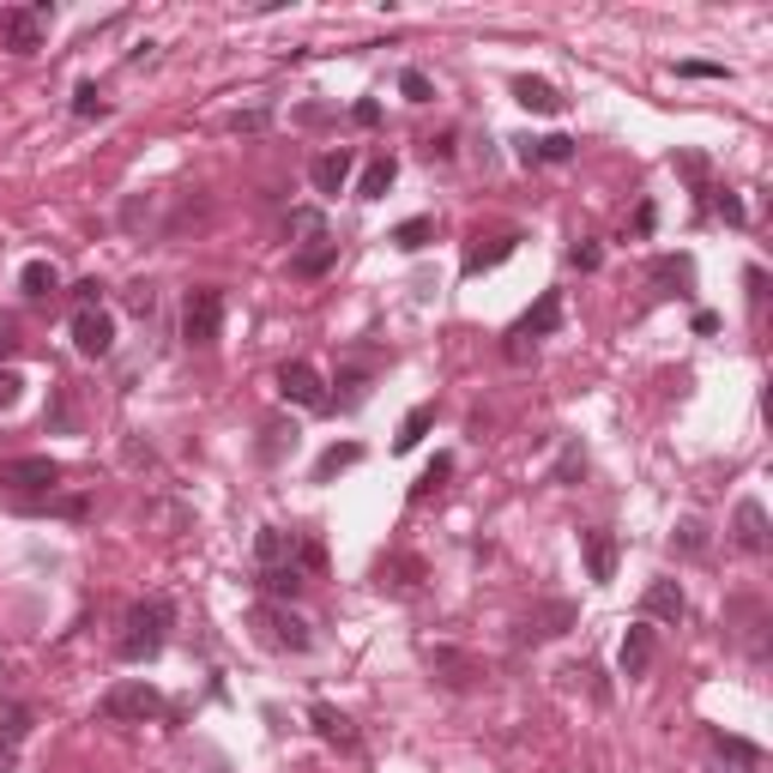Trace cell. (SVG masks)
<instances>
[{"label":"cell","instance_id":"ac0fdd59","mask_svg":"<svg viewBox=\"0 0 773 773\" xmlns=\"http://www.w3.org/2000/svg\"><path fill=\"white\" fill-rule=\"evenodd\" d=\"M375 587L381 592H418L423 587V556H406V551L381 556V563H375Z\"/></svg>","mask_w":773,"mask_h":773},{"label":"cell","instance_id":"681fc988","mask_svg":"<svg viewBox=\"0 0 773 773\" xmlns=\"http://www.w3.org/2000/svg\"><path fill=\"white\" fill-rule=\"evenodd\" d=\"M744 285H749V302H761V297H768V273H761V266H749V273H744Z\"/></svg>","mask_w":773,"mask_h":773},{"label":"cell","instance_id":"cb8c5ba5","mask_svg":"<svg viewBox=\"0 0 773 773\" xmlns=\"http://www.w3.org/2000/svg\"><path fill=\"white\" fill-rule=\"evenodd\" d=\"M514 158L520 164H568L575 158V140H568V133H551V140H514Z\"/></svg>","mask_w":773,"mask_h":773},{"label":"cell","instance_id":"4316f807","mask_svg":"<svg viewBox=\"0 0 773 773\" xmlns=\"http://www.w3.org/2000/svg\"><path fill=\"white\" fill-rule=\"evenodd\" d=\"M351 466H363V447H357V442H333L327 454L315 459V484H333V478L351 472Z\"/></svg>","mask_w":773,"mask_h":773},{"label":"cell","instance_id":"1f68e13d","mask_svg":"<svg viewBox=\"0 0 773 773\" xmlns=\"http://www.w3.org/2000/svg\"><path fill=\"white\" fill-rule=\"evenodd\" d=\"M387 242H394L399 254H418V249H430V242H435V218H406V224H399V230H394Z\"/></svg>","mask_w":773,"mask_h":773},{"label":"cell","instance_id":"52a82bcc","mask_svg":"<svg viewBox=\"0 0 773 773\" xmlns=\"http://www.w3.org/2000/svg\"><path fill=\"white\" fill-rule=\"evenodd\" d=\"M49 25H55L49 0H37V7H7V13H0V43H7L13 55H37L43 37H49Z\"/></svg>","mask_w":773,"mask_h":773},{"label":"cell","instance_id":"5b68a950","mask_svg":"<svg viewBox=\"0 0 773 773\" xmlns=\"http://www.w3.org/2000/svg\"><path fill=\"white\" fill-rule=\"evenodd\" d=\"M97 713H104L109 725H145V720H164L170 713V701H164L158 689L145 677H128V683H116V689L97 701Z\"/></svg>","mask_w":773,"mask_h":773},{"label":"cell","instance_id":"f546056e","mask_svg":"<svg viewBox=\"0 0 773 773\" xmlns=\"http://www.w3.org/2000/svg\"><path fill=\"white\" fill-rule=\"evenodd\" d=\"M430 423H435V406H411L406 423H399V435H394V454H411V447L430 435Z\"/></svg>","mask_w":773,"mask_h":773},{"label":"cell","instance_id":"7402d4cb","mask_svg":"<svg viewBox=\"0 0 773 773\" xmlns=\"http://www.w3.org/2000/svg\"><path fill=\"white\" fill-rule=\"evenodd\" d=\"M297 538H302V532H285V526H261V538H254V563H261V568L297 563Z\"/></svg>","mask_w":773,"mask_h":773},{"label":"cell","instance_id":"74e56055","mask_svg":"<svg viewBox=\"0 0 773 773\" xmlns=\"http://www.w3.org/2000/svg\"><path fill=\"white\" fill-rule=\"evenodd\" d=\"M369 381H375L369 369H345V375H339V387H345V394H339V406H345V411H357V406L369 399Z\"/></svg>","mask_w":773,"mask_h":773},{"label":"cell","instance_id":"3957f363","mask_svg":"<svg viewBox=\"0 0 773 773\" xmlns=\"http://www.w3.org/2000/svg\"><path fill=\"white\" fill-rule=\"evenodd\" d=\"M556 327H563V290H544V297H538L532 309H526V315L508 327V339H502V357H508V363H526V357H532V345L551 339Z\"/></svg>","mask_w":773,"mask_h":773},{"label":"cell","instance_id":"484cf974","mask_svg":"<svg viewBox=\"0 0 773 773\" xmlns=\"http://www.w3.org/2000/svg\"><path fill=\"white\" fill-rule=\"evenodd\" d=\"M19 290H25L31 302L55 297V290H61V273H55V261H25V266H19Z\"/></svg>","mask_w":773,"mask_h":773},{"label":"cell","instance_id":"2e32d148","mask_svg":"<svg viewBox=\"0 0 773 773\" xmlns=\"http://www.w3.org/2000/svg\"><path fill=\"white\" fill-rule=\"evenodd\" d=\"M575 604L568 599H544L532 616H526V629H520V641H556V635H568V623H575Z\"/></svg>","mask_w":773,"mask_h":773},{"label":"cell","instance_id":"d590c367","mask_svg":"<svg viewBox=\"0 0 773 773\" xmlns=\"http://www.w3.org/2000/svg\"><path fill=\"white\" fill-rule=\"evenodd\" d=\"M575 478H587V447L568 442V447H563V459L551 466V484H575Z\"/></svg>","mask_w":773,"mask_h":773},{"label":"cell","instance_id":"f35d334b","mask_svg":"<svg viewBox=\"0 0 773 773\" xmlns=\"http://www.w3.org/2000/svg\"><path fill=\"white\" fill-rule=\"evenodd\" d=\"M399 92H406V104H430V97H435V85H430V73L406 67V73H399Z\"/></svg>","mask_w":773,"mask_h":773},{"label":"cell","instance_id":"7dc6e473","mask_svg":"<svg viewBox=\"0 0 773 773\" xmlns=\"http://www.w3.org/2000/svg\"><path fill=\"white\" fill-rule=\"evenodd\" d=\"M266 121H273V109H249V116H237L230 128H237V133H261Z\"/></svg>","mask_w":773,"mask_h":773},{"label":"cell","instance_id":"ab89813d","mask_svg":"<svg viewBox=\"0 0 773 773\" xmlns=\"http://www.w3.org/2000/svg\"><path fill=\"white\" fill-rule=\"evenodd\" d=\"M104 109H109V104H104V92H97V85H92V80H85V85H80V92H73V116H80V121H92V116H104Z\"/></svg>","mask_w":773,"mask_h":773},{"label":"cell","instance_id":"e575fe53","mask_svg":"<svg viewBox=\"0 0 773 773\" xmlns=\"http://www.w3.org/2000/svg\"><path fill=\"white\" fill-rule=\"evenodd\" d=\"M290 237H302L309 249H315V242H327V218H321L315 206H297L290 212Z\"/></svg>","mask_w":773,"mask_h":773},{"label":"cell","instance_id":"db71d44e","mask_svg":"<svg viewBox=\"0 0 773 773\" xmlns=\"http://www.w3.org/2000/svg\"><path fill=\"white\" fill-rule=\"evenodd\" d=\"M0 677H7V671H0Z\"/></svg>","mask_w":773,"mask_h":773},{"label":"cell","instance_id":"c3c4849f","mask_svg":"<svg viewBox=\"0 0 773 773\" xmlns=\"http://www.w3.org/2000/svg\"><path fill=\"white\" fill-rule=\"evenodd\" d=\"M55 430H73V399H67V387H55Z\"/></svg>","mask_w":773,"mask_h":773},{"label":"cell","instance_id":"8992f818","mask_svg":"<svg viewBox=\"0 0 773 773\" xmlns=\"http://www.w3.org/2000/svg\"><path fill=\"white\" fill-rule=\"evenodd\" d=\"M218 333H224V290L194 285L182 297V339L194 345V351H206V345H218Z\"/></svg>","mask_w":773,"mask_h":773},{"label":"cell","instance_id":"816d5d0a","mask_svg":"<svg viewBox=\"0 0 773 773\" xmlns=\"http://www.w3.org/2000/svg\"><path fill=\"white\" fill-rule=\"evenodd\" d=\"M423 152H430V158H454V133H442V140H430V145H423Z\"/></svg>","mask_w":773,"mask_h":773},{"label":"cell","instance_id":"b9f144b4","mask_svg":"<svg viewBox=\"0 0 773 773\" xmlns=\"http://www.w3.org/2000/svg\"><path fill=\"white\" fill-rule=\"evenodd\" d=\"M568 261H575L580 273H599V266H604V249H599V242H592V237H580L575 249H568Z\"/></svg>","mask_w":773,"mask_h":773},{"label":"cell","instance_id":"8d00e7d4","mask_svg":"<svg viewBox=\"0 0 773 773\" xmlns=\"http://www.w3.org/2000/svg\"><path fill=\"white\" fill-rule=\"evenodd\" d=\"M708 194H713V212H720V218L732 224V230H744L749 212H744V200H737V188H708Z\"/></svg>","mask_w":773,"mask_h":773},{"label":"cell","instance_id":"603a6c76","mask_svg":"<svg viewBox=\"0 0 773 773\" xmlns=\"http://www.w3.org/2000/svg\"><path fill=\"white\" fill-rule=\"evenodd\" d=\"M514 97H520V109H532V116H563V92H556L551 80L520 73V80H514Z\"/></svg>","mask_w":773,"mask_h":773},{"label":"cell","instance_id":"60d3db41","mask_svg":"<svg viewBox=\"0 0 773 773\" xmlns=\"http://www.w3.org/2000/svg\"><path fill=\"white\" fill-rule=\"evenodd\" d=\"M671 164H677V170L695 182V194H708V158H701V152H677Z\"/></svg>","mask_w":773,"mask_h":773},{"label":"cell","instance_id":"f6af8a7d","mask_svg":"<svg viewBox=\"0 0 773 773\" xmlns=\"http://www.w3.org/2000/svg\"><path fill=\"white\" fill-rule=\"evenodd\" d=\"M677 73H683V80H732L720 61H677Z\"/></svg>","mask_w":773,"mask_h":773},{"label":"cell","instance_id":"e0dca14e","mask_svg":"<svg viewBox=\"0 0 773 773\" xmlns=\"http://www.w3.org/2000/svg\"><path fill=\"white\" fill-rule=\"evenodd\" d=\"M647 278H653L659 297H689L695 290V261L689 254H659V261L647 266Z\"/></svg>","mask_w":773,"mask_h":773},{"label":"cell","instance_id":"ee69618b","mask_svg":"<svg viewBox=\"0 0 773 773\" xmlns=\"http://www.w3.org/2000/svg\"><path fill=\"white\" fill-rule=\"evenodd\" d=\"M80 309H104V285H97V278H80V285H73V315H80Z\"/></svg>","mask_w":773,"mask_h":773},{"label":"cell","instance_id":"9c48e42d","mask_svg":"<svg viewBox=\"0 0 773 773\" xmlns=\"http://www.w3.org/2000/svg\"><path fill=\"white\" fill-rule=\"evenodd\" d=\"M430 671L442 677V689H454V695L484 683V659H472L466 647H430Z\"/></svg>","mask_w":773,"mask_h":773},{"label":"cell","instance_id":"836d02e7","mask_svg":"<svg viewBox=\"0 0 773 773\" xmlns=\"http://www.w3.org/2000/svg\"><path fill=\"white\" fill-rule=\"evenodd\" d=\"M671 556H689V563H695V556H708V526L683 520L677 532H671Z\"/></svg>","mask_w":773,"mask_h":773},{"label":"cell","instance_id":"d4e9b609","mask_svg":"<svg viewBox=\"0 0 773 773\" xmlns=\"http://www.w3.org/2000/svg\"><path fill=\"white\" fill-rule=\"evenodd\" d=\"M399 182V164L381 152V158L363 164V176H357V200H387V188Z\"/></svg>","mask_w":773,"mask_h":773},{"label":"cell","instance_id":"ffe728a7","mask_svg":"<svg viewBox=\"0 0 773 773\" xmlns=\"http://www.w3.org/2000/svg\"><path fill=\"white\" fill-rule=\"evenodd\" d=\"M309 182H315V194L333 200L345 182H351V152H345V145H339V152H321V158L309 164Z\"/></svg>","mask_w":773,"mask_h":773},{"label":"cell","instance_id":"30bf717a","mask_svg":"<svg viewBox=\"0 0 773 773\" xmlns=\"http://www.w3.org/2000/svg\"><path fill=\"white\" fill-rule=\"evenodd\" d=\"M520 242H526L520 230H490V237H472V242H466V254H459V273H466V278L490 273V266H502L514 249H520Z\"/></svg>","mask_w":773,"mask_h":773},{"label":"cell","instance_id":"83f0119b","mask_svg":"<svg viewBox=\"0 0 773 773\" xmlns=\"http://www.w3.org/2000/svg\"><path fill=\"white\" fill-rule=\"evenodd\" d=\"M261 592H266V599H278V604H290V599L302 592V568H297V563L261 568Z\"/></svg>","mask_w":773,"mask_h":773},{"label":"cell","instance_id":"8fae6325","mask_svg":"<svg viewBox=\"0 0 773 773\" xmlns=\"http://www.w3.org/2000/svg\"><path fill=\"white\" fill-rule=\"evenodd\" d=\"M73 351L80 357L116 351V315H109V309H80V315H73Z\"/></svg>","mask_w":773,"mask_h":773},{"label":"cell","instance_id":"5bb4252c","mask_svg":"<svg viewBox=\"0 0 773 773\" xmlns=\"http://www.w3.org/2000/svg\"><path fill=\"white\" fill-rule=\"evenodd\" d=\"M732 538H737V551H744V556H768V508H761L756 496L737 502V514H732Z\"/></svg>","mask_w":773,"mask_h":773},{"label":"cell","instance_id":"f907efd6","mask_svg":"<svg viewBox=\"0 0 773 773\" xmlns=\"http://www.w3.org/2000/svg\"><path fill=\"white\" fill-rule=\"evenodd\" d=\"M351 121H357V128H375V121H381V104H369V97H363V104L351 109Z\"/></svg>","mask_w":773,"mask_h":773},{"label":"cell","instance_id":"4dcf8cb0","mask_svg":"<svg viewBox=\"0 0 773 773\" xmlns=\"http://www.w3.org/2000/svg\"><path fill=\"white\" fill-rule=\"evenodd\" d=\"M713 749H720L725 761H737L744 773H761V761H768L756 744H744V737H732V732H713Z\"/></svg>","mask_w":773,"mask_h":773},{"label":"cell","instance_id":"277c9868","mask_svg":"<svg viewBox=\"0 0 773 773\" xmlns=\"http://www.w3.org/2000/svg\"><path fill=\"white\" fill-rule=\"evenodd\" d=\"M61 478H67V466H61V459H49V454H25V459H7V466H0V490H7L13 502L55 496Z\"/></svg>","mask_w":773,"mask_h":773},{"label":"cell","instance_id":"ba28073f","mask_svg":"<svg viewBox=\"0 0 773 773\" xmlns=\"http://www.w3.org/2000/svg\"><path fill=\"white\" fill-rule=\"evenodd\" d=\"M278 394L302 411H333V394H327V381H321L315 363H285L278 369Z\"/></svg>","mask_w":773,"mask_h":773},{"label":"cell","instance_id":"7a4b0ae2","mask_svg":"<svg viewBox=\"0 0 773 773\" xmlns=\"http://www.w3.org/2000/svg\"><path fill=\"white\" fill-rule=\"evenodd\" d=\"M249 629H254V641L261 647H273V653H309L315 647V629L302 623L290 604H278V599H261L249 611Z\"/></svg>","mask_w":773,"mask_h":773},{"label":"cell","instance_id":"bcb514c9","mask_svg":"<svg viewBox=\"0 0 773 773\" xmlns=\"http://www.w3.org/2000/svg\"><path fill=\"white\" fill-rule=\"evenodd\" d=\"M653 224H659V206L641 200V206H635V237H653Z\"/></svg>","mask_w":773,"mask_h":773},{"label":"cell","instance_id":"d6a6232c","mask_svg":"<svg viewBox=\"0 0 773 773\" xmlns=\"http://www.w3.org/2000/svg\"><path fill=\"white\" fill-rule=\"evenodd\" d=\"M447 478H454V454H435L430 466H423V478H418V484H411V502H430L435 490L447 484Z\"/></svg>","mask_w":773,"mask_h":773},{"label":"cell","instance_id":"7bdbcfd3","mask_svg":"<svg viewBox=\"0 0 773 773\" xmlns=\"http://www.w3.org/2000/svg\"><path fill=\"white\" fill-rule=\"evenodd\" d=\"M25 399V375L19 369H0V411H13Z\"/></svg>","mask_w":773,"mask_h":773},{"label":"cell","instance_id":"f1b7e54d","mask_svg":"<svg viewBox=\"0 0 773 773\" xmlns=\"http://www.w3.org/2000/svg\"><path fill=\"white\" fill-rule=\"evenodd\" d=\"M333 261H339V242H315V249H302V254H290V273H297V278H321V273H327V266Z\"/></svg>","mask_w":773,"mask_h":773},{"label":"cell","instance_id":"f5cc1de1","mask_svg":"<svg viewBox=\"0 0 773 773\" xmlns=\"http://www.w3.org/2000/svg\"><path fill=\"white\" fill-rule=\"evenodd\" d=\"M13 345H19V339H13V327H7V321H0V357L13 351Z\"/></svg>","mask_w":773,"mask_h":773},{"label":"cell","instance_id":"44dd1931","mask_svg":"<svg viewBox=\"0 0 773 773\" xmlns=\"http://www.w3.org/2000/svg\"><path fill=\"white\" fill-rule=\"evenodd\" d=\"M616 665H623V677H647V665H653V623H635V629L623 635Z\"/></svg>","mask_w":773,"mask_h":773},{"label":"cell","instance_id":"9a60e30c","mask_svg":"<svg viewBox=\"0 0 773 773\" xmlns=\"http://www.w3.org/2000/svg\"><path fill=\"white\" fill-rule=\"evenodd\" d=\"M683 616H689V599H683L677 580H653V587L641 592V623H671V629H677Z\"/></svg>","mask_w":773,"mask_h":773},{"label":"cell","instance_id":"6da1fadb","mask_svg":"<svg viewBox=\"0 0 773 773\" xmlns=\"http://www.w3.org/2000/svg\"><path fill=\"white\" fill-rule=\"evenodd\" d=\"M170 629H176V604L164 599V592H152V599H140L128 616H121L116 659L121 665H152V659L164 653V641H170Z\"/></svg>","mask_w":773,"mask_h":773},{"label":"cell","instance_id":"d6986e66","mask_svg":"<svg viewBox=\"0 0 773 773\" xmlns=\"http://www.w3.org/2000/svg\"><path fill=\"white\" fill-rule=\"evenodd\" d=\"M580 551H587V575L599 580H616V563H623V544H616V532H580Z\"/></svg>","mask_w":773,"mask_h":773},{"label":"cell","instance_id":"7c38bea8","mask_svg":"<svg viewBox=\"0 0 773 773\" xmlns=\"http://www.w3.org/2000/svg\"><path fill=\"white\" fill-rule=\"evenodd\" d=\"M31 725H37V713L25 701H0V773L19 768V749H25Z\"/></svg>","mask_w":773,"mask_h":773},{"label":"cell","instance_id":"4fadbf2b","mask_svg":"<svg viewBox=\"0 0 773 773\" xmlns=\"http://www.w3.org/2000/svg\"><path fill=\"white\" fill-rule=\"evenodd\" d=\"M309 725H315V737H321V744L345 749V756H357V749H363V737H357L351 713H339L333 701H315V708H309Z\"/></svg>","mask_w":773,"mask_h":773}]
</instances>
